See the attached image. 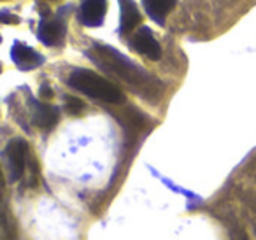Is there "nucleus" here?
<instances>
[{
    "instance_id": "obj_1",
    "label": "nucleus",
    "mask_w": 256,
    "mask_h": 240,
    "mask_svg": "<svg viewBox=\"0 0 256 240\" xmlns=\"http://www.w3.org/2000/svg\"><path fill=\"white\" fill-rule=\"evenodd\" d=\"M68 86L107 104H121L124 100L120 88H116L112 82L104 79L102 76L86 70V68H79V70L72 72L68 78Z\"/></svg>"
},
{
    "instance_id": "obj_2",
    "label": "nucleus",
    "mask_w": 256,
    "mask_h": 240,
    "mask_svg": "<svg viewBox=\"0 0 256 240\" xmlns=\"http://www.w3.org/2000/svg\"><path fill=\"white\" fill-rule=\"evenodd\" d=\"M6 158L9 165L11 180H18L25 172L26 163V142L23 138H12L6 148Z\"/></svg>"
},
{
    "instance_id": "obj_3",
    "label": "nucleus",
    "mask_w": 256,
    "mask_h": 240,
    "mask_svg": "<svg viewBox=\"0 0 256 240\" xmlns=\"http://www.w3.org/2000/svg\"><path fill=\"white\" fill-rule=\"evenodd\" d=\"M65 32H67V28H65L64 20L54 16V18H44L40 22L37 36H39L40 42L46 44V46H58L64 40Z\"/></svg>"
},
{
    "instance_id": "obj_4",
    "label": "nucleus",
    "mask_w": 256,
    "mask_h": 240,
    "mask_svg": "<svg viewBox=\"0 0 256 240\" xmlns=\"http://www.w3.org/2000/svg\"><path fill=\"white\" fill-rule=\"evenodd\" d=\"M132 48L137 51V53L144 54L150 60H160L162 58V48L158 44V40L153 37V32H151L148 26H142L139 32L136 34V37L132 39Z\"/></svg>"
},
{
    "instance_id": "obj_5",
    "label": "nucleus",
    "mask_w": 256,
    "mask_h": 240,
    "mask_svg": "<svg viewBox=\"0 0 256 240\" xmlns=\"http://www.w3.org/2000/svg\"><path fill=\"white\" fill-rule=\"evenodd\" d=\"M107 11L106 0H82L79 8V22L86 26H100Z\"/></svg>"
},
{
    "instance_id": "obj_6",
    "label": "nucleus",
    "mask_w": 256,
    "mask_h": 240,
    "mask_svg": "<svg viewBox=\"0 0 256 240\" xmlns=\"http://www.w3.org/2000/svg\"><path fill=\"white\" fill-rule=\"evenodd\" d=\"M11 58L22 70H32V68L44 64L42 54H39L36 50H32V48L25 46L22 42H14V46L11 50Z\"/></svg>"
},
{
    "instance_id": "obj_7",
    "label": "nucleus",
    "mask_w": 256,
    "mask_h": 240,
    "mask_svg": "<svg viewBox=\"0 0 256 240\" xmlns=\"http://www.w3.org/2000/svg\"><path fill=\"white\" fill-rule=\"evenodd\" d=\"M121 8V34H130L140 22L142 16L139 12V8L134 0H120Z\"/></svg>"
},
{
    "instance_id": "obj_8",
    "label": "nucleus",
    "mask_w": 256,
    "mask_h": 240,
    "mask_svg": "<svg viewBox=\"0 0 256 240\" xmlns=\"http://www.w3.org/2000/svg\"><path fill=\"white\" fill-rule=\"evenodd\" d=\"M144 9L148 11L151 20L158 23V25H164L165 16L174 9V6L178 4V0H142Z\"/></svg>"
},
{
    "instance_id": "obj_9",
    "label": "nucleus",
    "mask_w": 256,
    "mask_h": 240,
    "mask_svg": "<svg viewBox=\"0 0 256 240\" xmlns=\"http://www.w3.org/2000/svg\"><path fill=\"white\" fill-rule=\"evenodd\" d=\"M34 123L42 130H50L58 123V109L50 104H40L34 114Z\"/></svg>"
},
{
    "instance_id": "obj_10",
    "label": "nucleus",
    "mask_w": 256,
    "mask_h": 240,
    "mask_svg": "<svg viewBox=\"0 0 256 240\" xmlns=\"http://www.w3.org/2000/svg\"><path fill=\"white\" fill-rule=\"evenodd\" d=\"M65 109H67V112L72 114V116H78V114H81L82 110H84V102L76 98V96H67V98H65Z\"/></svg>"
},
{
    "instance_id": "obj_11",
    "label": "nucleus",
    "mask_w": 256,
    "mask_h": 240,
    "mask_svg": "<svg viewBox=\"0 0 256 240\" xmlns=\"http://www.w3.org/2000/svg\"><path fill=\"white\" fill-rule=\"evenodd\" d=\"M0 23H8V25H18L20 18L8 11H0Z\"/></svg>"
},
{
    "instance_id": "obj_12",
    "label": "nucleus",
    "mask_w": 256,
    "mask_h": 240,
    "mask_svg": "<svg viewBox=\"0 0 256 240\" xmlns=\"http://www.w3.org/2000/svg\"><path fill=\"white\" fill-rule=\"evenodd\" d=\"M39 93H40V96H42V98H51V96H53V90H51L48 84L40 86V92Z\"/></svg>"
},
{
    "instance_id": "obj_13",
    "label": "nucleus",
    "mask_w": 256,
    "mask_h": 240,
    "mask_svg": "<svg viewBox=\"0 0 256 240\" xmlns=\"http://www.w3.org/2000/svg\"><path fill=\"white\" fill-rule=\"evenodd\" d=\"M0 186H2V172H0Z\"/></svg>"
},
{
    "instance_id": "obj_14",
    "label": "nucleus",
    "mask_w": 256,
    "mask_h": 240,
    "mask_svg": "<svg viewBox=\"0 0 256 240\" xmlns=\"http://www.w3.org/2000/svg\"><path fill=\"white\" fill-rule=\"evenodd\" d=\"M0 72H2V65H0Z\"/></svg>"
}]
</instances>
